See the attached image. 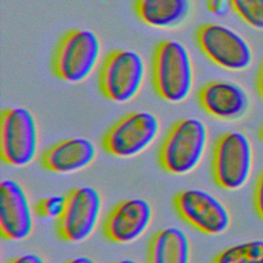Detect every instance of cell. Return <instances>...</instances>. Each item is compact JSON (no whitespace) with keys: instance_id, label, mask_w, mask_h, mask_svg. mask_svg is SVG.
Returning a JSON list of instances; mask_svg holds the SVG:
<instances>
[{"instance_id":"10","label":"cell","mask_w":263,"mask_h":263,"mask_svg":"<svg viewBox=\"0 0 263 263\" xmlns=\"http://www.w3.org/2000/svg\"><path fill=\"white\" fill-rule=\"evenodd\" d=\"M173 204L182 220L204 234L219 235L230 226L231 217L226 205L205 190H181L174 196Z\"/></svg>"},{"instance_id":"19","label":"cell","mask_w":263,"mask_h":263,"mask_svg":"<svg viewBox=\"0 0 263 263\" xmlns=\"http://www.w3.org/2000/svg\"><path fill=\"white\" fill-rule=\"evenodd\" d=\"M66 206V195H50L39 199L35 205L34 211L37 216L45 219H55L62 216Z\"/></svg>"},{"instance_id":"4","label":"cell","mask_w":263,"mask_h":263,"mask_svg":"<svg viewBox=\"0 0 263 263\" xmlns=\"http://www.w3.org/2000/svg\"><path fill=\"white\" fill-rule=\"evenodd\" d=\"M146 76L143 57L134 49H114L103 60L98 86L108 100L124 104L134 100L140 92Z\"/></svg>"},{"instance_id":"5","label":"cell","mask_w":263,"mask_h":263,"mask_svg":"<svg viewBox=\"0 0 263 263\" xmlns=\"http://www.w3.org/2000/svg\"><path fill=\"white\" fill-rule=\"evenodd\" d=\"M39 148V130L34 114L26 107L5 108L0 119V156L11 166L31 163Z\"/></svg>"},{"instance_id":"23","label":"cell","mask_w":263,"mask_h":263,"mask_svg":"<svg viewBox=\"0 0 263 263\" xmlns=\"http://www.w3.org/2000/svg\"><path fill=\"white\" fill-rule=\"evenodd\" d=\"M64 263H96V261L88 256H78V257L72 258Z\"/></svg>"},{"instance_id":"8","label":"cell","mask_w":263,"mask_h":263,"mask_svg":"<svg viewBox=\"0 0 263 263\" xmlns=\"http://www.w3.org/2000/svg\"><path fill=\"white\" fill-rule=\"evenodd\" d=\"M202 53L217 66L229 71H242L253 62L249 42L236 31L219 23H205L195 32Z\"/></svg>"},{"instance_id":"16","label":"cell","mask_w":263,"mask_h":263,"mask_svg":"<svg viewBox=\"0 0 263 263\" xmlns=\"http://www.w3.org/2000/svg\"><path fill=\"white\" fill-rule=\"evenodd\" d=\"M190 254L187 234L178 227H165L150 237L146 263H190Z\"/></svg>"},{"instance_id":"18","label":"cell","mask_w":263,"mask_h":263,"mask_svg":"<svg viewBox=\"0 0 263 263\" xmlns=\"http://www.w3.org/2000/svg\"><path fill=\"white\" fill-rule=\"evenodd\" d=\"M230 7L247 25L263 30V0H230Z\"/></svg>"},{"instance_id":"3","label":"cell","mask_w":263,"mask_h":263,"mask_svg":"<svg viewBox=\"0 0 263 263\" xmlns=\"http://www.w3.org/2000/svg\"><path fill=\"white\" fill-rule=\"evenodd\" d=\"M101 58V41L87 29H72L59 40L51 59L53 74L68 83H80L96 69Z\"/></svg>"},{"instance_id":"9","label":"cell","mask_w":263,"mask_h":263,"mask_svg":"<svg viewBox=\"0 0 263 263\" xmlns=\"http://www.w3.org/2000/svg\"><path fill=\"white\" fill-rule=\"evenodd\" d=\"M102 212L100 192L91 186H81L66 194V206L57 220L59 237L68 242H81L95 231Z\"/></svg>"},{"instance_id":"1","label":"cell","mask_w":263,"mask_h":263,"mask_svg":"<svg viewBox=\"0 0 263 263\" xmlns=\"http://www.w3.org/2000/svg\"><path fill=\"white\" fill-rule=\"evenodd\" d=\"M151 77L159 98L174 104L185 101L194 83L193 64L188 48L178 40L159 41L152 55Z\"/></svg>"},{"instance_id":"11","label":"cell","mask_w":263,"mask_h":263,"mask_svg":"<svg viewBox=\"0 0 263 263\" xmlns=\"http://www.w3.org/2000/svg\"><path fill=\"white\" fill-rule=\"evenodd\" d=\"M152 218V206L145 198L123 199L117 202L107 214L103 223V233L112 242L130 243L146 232Z\"/></svg>"},{"instance_id":"14","label":"cell","mask_w":263,"mask_h":263,"mask_svg":"<svg viewBox=\"0 0 263 263\" xmlns=\"http://www.w3.org/2000/svg\"><path fill=\"white\" fill-rule=\"evenodd\" d=\"M97 156V147L87 138L61 140L40 155V163L46 171L57 174H73L90 165Z\"/></svg>"},{"instance_id":"13","label":"cell","mask_w":263,"mask_h":263,"mask_svg":"<svg viewBox=\"0 0 263 263\" xmlns=\"http://www.w3.org/2000/svg\"><path fill=\"white\" fill-rule=\"evenodd\" d=\"M197 102L214 118L231 121L245 116L250 108V99L239 84L227 80H213L197 91Z\"/></svg>"},{"instance_id":"25","label":"cell","mask_w":263,"mask_h":263,"mask_svg":"<svg viewBox=\"0 0 263 263\" xmlns=\"http://www.w3.org/2000/svg\"><path fill=\"white\" fill-rule=\"evenodd\" d=\"M114 263H138V262L133 260V259H121V260H118Z\"/></svg>"},{"instance_id":"24","label":"cell","mask_w":263,"mask_h":263,"mask_svg":"<svg viewBox=\"0 0 263 263\" xmlns=\"http://www.w3.org/2000/svg\"><path fill=\"white\" fill-rule=\"evenodd\" d=\"M257 88L260 97L263 99V62L261 64L259 73H258V79H257Z\"/></svg>"},{"instance_id":"7","label":"cell","mask_w":263,"mask_h":263,"mask_svg":"<svg viewBox=\"0 0 263 263\" xmlns=\"http://www.w3.org/2000/svg\"><path fill=\"white\" fill-rule=\"evenodd\" d=\"M159 129V120L153 113L129 112L108 128L102 139V146L107 153L115 157H135L151 146Z\"/></svg>"},{"instance_id":"22","label":"cell","mask_w":263,"mask_h":263,"mask_svg":"<svg viewBox=\"0 0 263 263\" xmlns=\"http://www.w3.org/2000/svg\"><path fill=\"white\" fill-rule=\"evenodd\" d=\"M6 263H45V261L38 254L27 253V254L18 255L8 260Z\"/></svg>"},{"instance_id":"20","label":"cell","mask_w":263,"mask_h":263,"mask_svg":"<svg viewBox=\"0 0 263 263\" xmlns=\"http://www.w3.org/2000/svg\"><path fill=\"white\" fill-rule=\"evenodd\" d=\"M254 205L258 216L263 220V171L256 182L254 190Z\"/></svg>"},{"instance_id":"21","label":"cell","mask_w":263,"mask_h":263,"mask_svg":"<svg viewBox=\"0 0 263 263\" xmlns=\"http://www.w3.org/2000/svg\"><path fill=\"white\" fill-rule=\"evenodd\" d=\"M230 0H205L206 9L215 15H222L227 12Z\"/></svg>"},{"instance_id":"15","label":"cell","mask_w":263,"mask_h":263,"mask_svg":"<svg viewBox=\"0 0 263 263\" xmlns=\"http://www.w3.org/2000/svg\"><path fill=\"white\" fill-rule=\"evenodd\" d=\"M134 10L147 26L172 29L182 25L191 11V0H135Z\"/></svg>"},{"instance_id":"12","label":"cell","mask_w":263,"mask_h":263,"mask_svg":"<svg viewBox=\"0 0 263 263\" xmlns=\"http://www.w3.org/2000/svg\"><path fill=\"white\" fill-rule=\"evenodd\" d=\"M34 227L32 206L24 187L13 179L0 183V234L6 240H24Z\"/></svg>"},{"instance_id":"26","label":"cell","mask_w":263,"mask_h":263,"mask_svg":"<svg viewBox=\"0 0 263 263\" xmlns=\"http://www.w3.org/2000/svg\"><path fill=\"white\" fill-rule=\"evenodd\" d=\"M259 136H260L261 140L263 141V125H262V127H261V128H260V130H259Z\"/></svg>"},{"instance_id":"2","label":"cell","mask_w":263,"mask_h":263,"mask_svg":"<svg viewBox=\"0 0 263 263\" xmlns=\"http://www.w3.org/2000/svg\"><path fill=\"white\" fill-rule=\"evenodd\" d=\"M209 139L205 123L194 117L177 120L163 138L159 151L160 166L172 175H187L200 163Z\"/></svg>"},{"instance_id":"17","label":"cell","mask_w":263,"mask_h":263,"mask_svg":"<svg viewBox=\"0 0 263 263\" xmlns=\"http://www.w3.org/2000/svg\"><path fill=\"white\" fill-rule=\"evenodd\" d=\"M212 263H263V239L229 246L220 251Z\"/></svg>"},{"instance_id":"6","label":"cell","mask_w":263,"mask_h":263,"mask_svg":"<svg viewBox=\"0 0 263 263\" xmlns=\"http://www.w3.org/2000/svg\"><path fill=\"white\" fill-rule=\"evenodd\" d=\"M253 165V149L241 132L230 130L215 142L212 174L215 183L226 190H238L248 182Z\"/></svg>"}]
</instances>
